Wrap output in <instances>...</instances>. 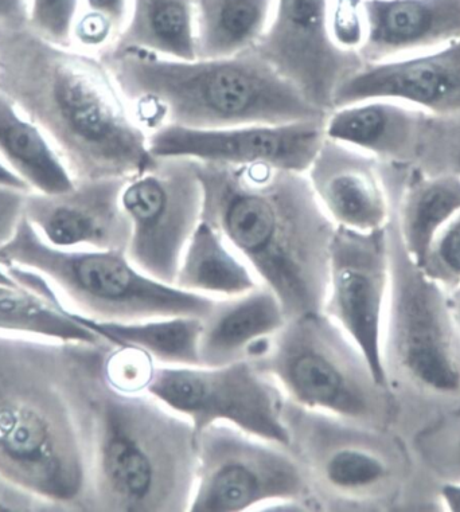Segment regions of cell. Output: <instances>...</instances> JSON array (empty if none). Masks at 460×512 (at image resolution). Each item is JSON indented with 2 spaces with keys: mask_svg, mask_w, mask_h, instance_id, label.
Wrapping results in <instances>:
<instances>
[{
  "mask_svg": "<svg viewBox=\"0 0 460 512\" xmlns=\"http://www.w3.org/2000/svg\"><path fill=\"white\" fill-rule=\"evenodd\" d=\"M0 92L41 128L76 182L132 178L157 164L147 132L96 54L29 26L0 29Z\"/></svg>",
  "mask_w": 460,
  "mask_h": 512,
  "instance_id": "1",
  "label": "cell"
},
{
  "mask_svg": "<svg viewBox=\"0 0 460 512\" xmlns=\"http://www.w3.org/2000/svg\"><path fill=\"white\" fill-rule=\"evenodd\" d=\"M91 345L0 332V474L58 512H92L84 406Z\"/></svg>",
  "mask_w": 460,
  "mask_h": 512,
  "instance_id": "2",
  "label": "cell"
},
{
  "mask_svg": "<svg viewBox=\"0 0 460 512\" xmlns=\"http://www.w3.org/2000/svg\"><path fill=\"white\" fill-rule=\"evenodd\" d=\"M209 222L278 296L287 320L322 312L337 225L306 173L197 160Z\"/></svg>",
  "mask_w": 460,
  "mask_h": 512,
  "instance_id": "3",
  "label": "cell"
},
{
  "mask_svg": "<svg viewBox=\"0 0 460 512\" xmlns=\"http://www.w3.org/2000/svg\"><path fill=\"white\" fill-rule=\"evenodd\" d=\"M112 343L89 346L84 378L92 512H186L193 494V424L148 393L115 388L105 374Z\"/></svg>",
  "mask_w": 460,
  "mask_h": 512,
  "instance_id": "4",
  "label": "cell"
},
{
  "mask_svg": "<svg viewBox=\"0 0 460 512\" xmlns=\"http://www.w3.org/2000/svg\"><path fill=\"white\" fill-rule=\"evenodd\" d=\"M148 135L167 127L216 130L326 119L249 49L236 56L171 60L140 49L101 53Z\"/></svg>",
  "mask_w": 460,
  "mask_h": 512,
  "instance_id": "5",
  "label": "cell"
},
{
  "mask_svg": "<svg viewBox=\"0 0 460 512\" xmlns=\"http://www.w3.org/2000/svg\"><path fill=\"white\" fill-rule=\"evenodd\" d=\"M0 263L44 277L68 310L99 322L173 316L204 319L216 299L162 283L136 268L123 249H61L48 244L23 217L0 248Z\"/></svg>",
  "mask_w": 460,
  "mask_h": 512,
  "instance_id": "6",
  "label": "cell"
},
{
  "mask_svg": "<svg viewBox=\"0 0 460 512\" xmlns=\"http://www.w3.org/2000/svg\"><path fill=\"white\" fill-rule=\"evenodd\" d=\"M251 361L303 408L377 431L395 422L396 394L377 381L356 343L323 312L287 320Z\"/></svg>",
  "mask_w": 460,
  "mask_h": 512,
  "instance_id": "7",
  "label": "cell"
},
{
  "mask_svg": "<svg viewBox=\"0 0 460 512\" xmlns=\"http://www.w3.org/2000/svg\"><path fill=\"white\" fill-rule=\"evenodd\" d=\"M290 449L309 484L317 511H372L396 499L407 457L389 431L284 404Z\"/></svg>",
  "mask_w": 460,
  "mask_h": 512,
  "instance_id": "8",
  "label": "cell"
},
{
  "mask_svg": "<svg viewBox=\"0 0 460 512\" xmlns=\"http://www.w3.org/2000/svg\"><path fill=\"white\" fill-rule=\"evenodd\" d=\"M391 292L382 362L389 389L407 388L428 398L460 396V331L448 307L447 292L404 252L393 222Z\"/></svg>",
  "mask_w": 460,
  "mask_h": 512,
  "instance_id": "9",
  "label": "cell"
},
{
  "mask_svg": "<svg viewBox=\"0 0 460 512\" xmlns=\"http://www.w3.org/2000/svg\"><path fill=\"white\" fill-rule=\"evenodd\" d=\"M279 503L317 511L290 449L225 422L206 426L197 436L189 512L265 511Z\"/></svg>",
  "mask_w": 460,
  "mask_h": 512,
  "instance_id": "10",
  "label": "cell"
},
{
  "mask_svg": "<svg viewBox=\"0 0 460 512\" xmlns=\"http://www.w3.org/2000/svg\"><path fill=\"white\" fill-rule=\"evenodd\" d=\"M146 393L193 424L196 437L206 426L225 422L288 448L286 397L278 383L251 359L224 366L157 365Z\"/></svg>",
  "mask_w": 460,
  "mask_h": 512,
  "instance_id": "11",
  "label": "cell"
},
{
  "mask_svg": "<svg viewBox=\"0 0 460 512\" xmlns=\"http://www.w3.org/2000/svg\"><path fill=\"white\" fill-rule=\"evenodd\" d=\"M122 205L131 224L128 259L152 279L174 285L187 242L202 220L197 160L158 158L151 170L127 179Z\"/></svg>",
  "mask_w": 460,
  "mask_h": 512,
  "instance_id": "12",
  "label": "cell"
},
{
  "mask_svg": "<svg viewBox=\"0 0 460 512\" xmlns=\"http://www.w3.org/2000/svg\"><path fill=\"white\" fill-rule=\"evenodd\" d=\"M389 292V225L372 232L337 226L330 242L329 284L322 312L356 343L374 377L384 386L388 382L382 362V335Z\"/></svg>",
  "mask_w": 460,
  "mask_h": 512,
  "instance_id": "13",
  "label": "cell"
},
{
  "mask_svg": "<svg viewBox=\"0 0 460 512\" xmlns=\"http://www.w3.org/2000/svg\"><path fill=\"white\" fill-rule=\"evenodd\" d=\"M318 111H334L343 82L365 64L331 37L329 0H276L263 35L252 48Z\"/></svg>",
  "mask_w": 460,
  "mask_h": 512,
  "instance_id": "14",
  "label": "cell"
},
{
  "mask_svg": "<svg viewBox=\"0 0 460 512\" xmlns=\"http://www.w3.org/2000/svg\"><path fill=\"white\" fill-rule=\"evenodd\" d=\"M325 121L245 124L216 130L167 125L148 135V146L155 158L182 156L232 166L263 164L306 173L326 138Z\"/></svg>",
  "mask_w": 460,
  "mask_h": 512,
  "instance_id": "15",
  "label": "cell"
},
{
  "mask_svg": "<svg viewBox=\"0 0 460 512\" xmlns=\"http://www.w3.org/2000/svg\"><path fill=\"white\" fill-rule=\"evenodd\" d=\"M372 99L427 116L460 117V38L430 52L362 65L338 88L334 109Z\"/></svg>",
  "mask_w": 460,
  "mask_h": 512,
  "instance_id": "16",
  "label": "cell"
},
{
  "mask_svg": "<svg viewBox=\"0 0 460 512\" xmlns=\"http://www.w3.org/2000/svg\"><path fill=\"white\" fill-rule=\"evenodd\" d=\"M127 179H85L57 194L30 191L25 218L57 248L127 250L131 224L122 205Z\"/></svg>",
  "mask_w": 460,
  "mask_h": 512,
  "instance_id": "17",
  "label": "cell"
},
{
  "mask_svg": "<svg viewBox=\"0 0 460 512\" xmlns=\"http://www.w3.org/2000/svg\"><path fill=\"white\" fill-rule=\"evenodd\" d=\"M306 175L335 225L372 232L391 222V193L372 156L326 136Z\"/></svg>",
  "mask_w": 460,
  "mask_h": 512,
  "instance_id": "18",
  "label": "cell"
},
{
  "mask_svg": "<svg viewBox=\"0 0 460 512\" xmlns=\"http://www.w3.org/2000/svg\"><path fill=\"white\" fill-rule=\"evenodd\" d=\"M365 64L442 48L460 38V0H365Z\"/></svg>",
  "mask_w": 460,
  "mask_h": 512,
  "instance_id": "19",
  "label": "cell"
},
{
  "mask_svg": "<svg viewBox=\"0 0 460 512\" xmlns=\"http://www.w3.org/2000/svg\"><path fill=\"white\" fill-rule=\"evenodd\" d=\"M286 323L278 296L263 284L243 295L216 299L202 319L201 366H224L255 357L265 340Z\"/></svg>",
  "mask_w": 460,
  "mask_h": 512,
  "instance_id": "20",
  "label": "cell"
},
{
  "mask_svg": "<svg viewBox=\"0 0 460 512\" xmlns=\"http://www.w3.org/2000/svg\"><path fill=\"white\" fill-rule=\"evenodd\" d=\"M426 113L385 99L334 109L326 117L327 138L364 152L381 164L401 162L426 130Z\"/></svg>",
  "mask_w": 460,
  "mask_h": 512,
  "instance_id": "21",
  "label": "cell"
},
{
  "mask_svg": "<svg viewBox=\"0 0 460 512\" xmlns=\"http://www.w3.org/2000/svg\"><path fill=\"white\" fill-rule=\"evenodd\" d=\"M9 273L21 287L0 285V332L62 342H105L73 318L44 277L18 265H10Z\"/></svg>",
  "mask_w": 460,
  "mask_h": 512,
  "instance_id": "22",
  "label": "cell"
},
{
  "mask_svg": "<svg viewBox=\"0 0 460 512\" xmlns=\"http://www.w3.org/2000/svg\"><path fill=\"white\" fill-rule=\"evenodd\" d=\"M174 285L186 292L225 299L243 295L261 284L224 236L201 220L182 254Z\"/></svg>",
  "mask_w": 460,
  "mask_h": 512,
  "instance_id": "23",
  "label": "cell"
},
{
  "mask_svg": "<svg viewBox=\"0 0 460 512\" xmlns=\"http://www.w3.org/2000/svg\"><path fill=\"white\" fill-rule=\"evenodd\" d=\"M460 211V174L440 171L413 175L401 194L397 236L409 259L420 267L435 237Z\"/></svg>",
  "mask_w": 460,
  "mask_h": 512,
  "instance_id": "24",
  "label": "cell"
},
{
  "mask_svg": "<svg viewBox=\"0 0 460 512\" xmlns=\"http://www.w3.org/2000/svg\"><path fill=\"white\" fill-rule=\"evenodd\" d=\"M0 159L35 193L57 194L76 185L44 132L0 92Z\"/></svg>",
  "mask_w": 460,
  "mask_h": 512,
  "instance_id": "25",
  "label": "cell"
},
{
  "mask_svg": "<svg viewBox=\"0 0 460 512\" xmlns=\"http://www.w3.org/2000/svg\"><path fill=\"white\" fill-rule=\"evenodd\" d=\"M112 48L146 50L171 60H197L193 0H132L130 17Z\"/></svg>",
  "mask_w": 460,
  "mask_h": 512,
  "instance_id": "26",
  "label": "cell"
},
{
  "mask_svg": "<svg viewBox=\"0 0 460 512\" xmlns=\"http://www.w3.org/2000/svg\"><path fill=\"white\" fill-rule=\"evenodd\" d=\"M74 319L91 328L112 345L135 347L151 355L158 365L201 366L202 319L173 316L136 322H99L70 311Z\"/></svg>",
  "mask_w": 460,
  "mask_h": 512,
  "instance_id": "27",
  "label": "cell"
},
{
  "mask_svg": "<svg viewBox=\"0 0 460 512\" xmlns=\"http://www.w3.org/2000/svg\"><path fill=\"white\" fill-rule=\"evenodd\" d=\"M197 58L236 56L257 44L276 0H193Z\"/></svg>",
  "mask_w": 460,
  "mask_h": 512,
  "instance_id": "28",
  "label": "cell"
},
{
  "mask_svg": "<svg viewBox=\"0 0 460 512\" xmlns=\"http://www.w3.org/2000/svg\"><path fill=\"white\" fill-rule=\"evenodd\" d=\"M132 0H80L70 46L100 56L112 48L130 17Z\"/></svg>",
  "mask_w": 460,
  "mask_h": 512,
  "instance_id": "29",
  "label": "cell"
},
{
  "mask_svg": "<svg viewBox=\"0 0 460 512\" xmlns=\"http://www.w3.org/2000/svg\"><path fill=\"white\" fill-rule=\"evenodd\" d=\"M415 448L443 483H460V405L417 433Z\"/></svg>",
  "mask_w": 460,
  "mask_h": 512,
  "instance_id": "30",
  "label": "cell"
},
{
  "mask_svg": "<svg viewBox=\"0 0 460 512\" xmlns=\"http://www.w3.org/2000/svg\"><path fill=\"white\" fill-rule=\"evenodd\" d=\"M419 268L447 293L459 287L460 211L440 230Z\"/></svg>",
  "mask_w": 460,
  "mask_h": 512,
  "instance_id": "31",
  "label": "cell"
},
{
  "mask_svg": "<svg viewBox=\"0 0 460 512\" xmlns=\"http://www.w3.org/2000/svg\"><path fill=\"white\" fill-rule=\"evenodd\" d=\"M158 363L144 351L112 345L105 358V374L115 388L130 393H146Z\"/></svg>",
  "mask_w": 460,
  "mask_h": 512,
  "instance_id": "32",
  "label": "cell"
},
{
  "mask_svg": "<svg viewBox=\"0 0 460 512\" xmlns=\"http://www.w3.org/2000/svg\"><path fill=\"white\" fill-rule=\"evenodd\" d=\"M79 10L80 0H29V27L49 41L70 46Z\"/></svg>",
  "mask_w": 460,
  "mask_h": 512,
  "instance_id": "33",
  "label": "cell"
},
{
  "mask_svg": "<svg viewBox=\"0 0 460 512\" xmlns=\"http://www.w3.org/2000/svg\"><path fill=\"white\" fill-rule=\"evenodd\" d=\"M329 26L339 48L360 52L366 38L365 0H329Z\"/></svg>",
  "mask_w": 460,
  "mask_h": 512,
  "instance_id": "34",
  "label": "cell"
},
{
  "mask_svg": "<svg viewBox=\"0 0 460 512\" xmlns=\"http://www.w3.org/2000/svg\"><path fill=\"white\" fill-rule=\"evenodd\" d=\"M0 512H58L57 508L0 474Z\"/></svg>",
  "mask_w": 460,
  "mask_h": 512,
  "instance_id": "35",
  "label": "cell"
},
{
  "mask_svg": "<svg viewBox=\"0 0 460 512\" xmlns=\"http://www.w3.org/2000/svg\"><path fill=\"white\" fill-rule=\"evenodd\" d=\"M29 193L0 186V248L14 237L25 217V203Z\"/></svg>",
  "mask_w": 460,
  "mask_h": 512,
  "instance_id": "36",
  "label": "cell"
},
{
  "mask_svg": "<svg viewBox=\"0 0 460 512\" xmlns=\"http://www.w3.org/2000/svg\"><path fill=\"white\" fill-rule=\"evenodd\" d=\"M29 26V0H0V29Z\"/></svg>",
  "mask_w": 460,
  "mask_h": 512,
  "instance_id": "37",
  "label": "cell"
},
{
  "mask_svg": "<svg viewBox=\"0 0 460 512\" xmlns=\"http://www.w3.org/2000/svg\"><path fill=\"white\" fill-rule=\"evenodd\" d=\"M440 500L447 511L460 512V483H443Z\"/></svg>",
  "mask_w": 460,
  "mask_h": 512,
  "instance_id": "38",
  "label": "cell"
},
{
  "mask_svg": "<svg viewBox=\"0 0 460 512\" xmlns=\"http://www.w3.org/2000/svg\"><path fill=\"white\" fill-rule=\"evenodd\" d=\"M0 186L13 187L23 191H31L30 187L14 173L13 170L2 159H0Z\"/></svg>",
  "mask_w": 460,
  "mask_h": 512,
  "instance_id": "39",
  "label": "cell"
},
{
  "mask_svg": "<svg viewBox=\"0 0 460 512\" xmlns=\"http://www.w3.org/2000/svg\"><path fill=\"white\" fill-rule=\"evenodd\" d=\"M448 307H450L452 318L460 331V285L454 291L447 293Z\"/></svg>",
  "mask_w": 460,
  "mask_h": 512,
  "instance_id": "40",
  "label": "cell"
},
{
  "mask_svg": "<svg viewBox=\"0 0 460 512\" xmlns=\"http://www.w3.org/2000/svg\"><path fill=\"white\" fill-rule=\"evenodd\" d=\"M0 285H7V287H21L18 283H15L13 277L9 275L5 265L0 263Z\"/></svg>",
  "mask_w": 460,
  "mask_h": 512,
  "instance_id": "41",
  "label": "cell"
},
{
  "mask_svg": "<svg viewBox=\"0 0 460 512\" xmlns=\"http://www.w3.org/2000/svg\"><path fill=\"white\" fill-rule=\"evenodd\" d=\"M451 168L447 171H454V173L460 174V142L456 144L454 152L451 155Z\"/></svg>",
  "mask_w": 460,
  "mask_h": 512,
  "instance_id": "42",
  "label": "cell"
}]
</instances>
